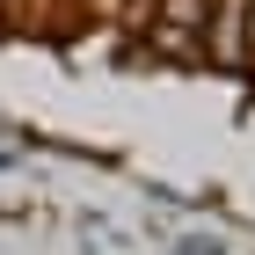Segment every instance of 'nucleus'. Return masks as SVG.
<instances>
[{
  "mask_svg": "<svg viewBox=\"0 0 255 255\" xmlns=\"http://www.w3.org/2000/svg\"><path fill=\"white\" fill-rule=\"evenodd\" d=\"M212 59L219 66H248L255 59V29H248V0H226L212 22Z\"/></svg>",
  "mask_w": 255,
  "mask_h": 255,
  "instance_id": "obj_1",
  "label": "nucleus"
},
{
  "mask_svg": "<svg viewBox=\"0 0 255 255\" xmlns=\"http://www.w3.org/2000/svg\"><path fill=\"white\" fill-rule=\"evenodd\" d=\"M197 22H204V0H168V7H160V44H168V51H182Z\"/></svg>",
  "mask_w": 255,
  "mask_h": 255,
  "instance_id": "obj_2",
  "label": "nucleus"
}]
</instances>
